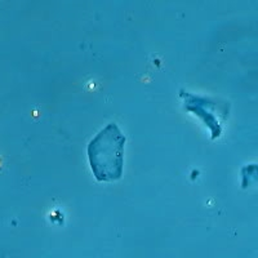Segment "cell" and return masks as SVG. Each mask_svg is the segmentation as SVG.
I'll list each match as a JSON object with an SVG mask.
<instances>
[{
  "label": "cell",
  "instance_id": "1",
  "mask_svg": "<svg viewBox=\"0 0 258 258\" xmlns=\"http://www.w3.org/2000/svg\"><path fill=\"white\" fill-rule=\"evenodd\" d=\"M125 141V136L116 124H109L88 145L89 164L98 181L112 182L120 178Z\"/></svg>",
  "mask_w": 258,
  "mask_h": 258
}]
</instances>
